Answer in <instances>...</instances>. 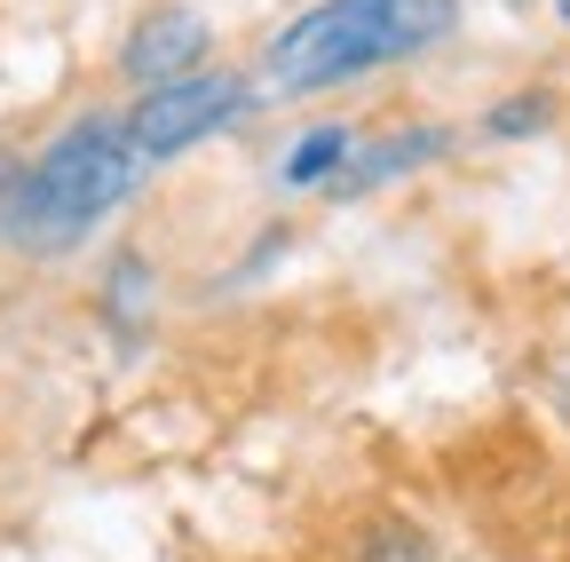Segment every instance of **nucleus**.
<instances>
[{"instance_id":"1","label":"nucleus","mask_w":570,"mask_h":562,"mask_svg":"<svg viewBox=\"0 0 570 562\" xmlns=\"http://www.w3.org/2000/svg\"><path fill=\"white\" fill-rule=\"evenodd\" d=\"M135 175H142V159L127 144V119L119 111H80L32 167H17L9 190H0V246L71 254L135 190Z\"/></svg>"},{"instance_id":"2","label":"nucleus","mask_w":570,"mask_h":562,"mask_svg":"<svg viewBox=\"0 0 570 562\" xmlns=\"http://www.w3.org/2000/svg\"><path fill=\"white\" fill-rule=\"evenodd\" d=\"M452 17H460V0H317L262 56L269 96H317V88L356 80V72L404 63L420 48H436L452 32Z\"/></svg>"},{"instance_id":"3","label":"nucleus","mask_w":570,"mask_h":562,"mask_svg":"<svg viewBox=\"0 0 570 562\" xmlns=\"http://www.w3.org/2000/svg\"><path fill=\"white\" fill-rule=\"evenodd\" d=\"M254 96H262V88H254L246 72H183V80H167V88H142V103L119 111V119H127L135 159L159 167V159H183L190 144H206V135L238 127V119L254 111Z\"/></svg>"},{"instance_id":"4","label":"nucleus","mask_w":570,"mask_h":562,"mask_svg":"<svg viewBox=\"0 0 570 562\" xmlns=\"http://www.w3.org/2000/svg\"><path fill=\"white\" fill-rule=\"evenodd\" d=\"M206 24L190 17V9H151L135 32H127V48H119V72L135 80V88H167V80H183V72H198V56H206Z\"/></svg>"},{"instance_id":"5","label":"nucleus","mask_w":570,"mask_h":562,"mask_svg":"<svg viewBox=\"0 0 570 562\" xmlns=\"http://www.w3.org/2000/svg\"><path fill=\"white\" fill-rule=\"evenodd\" d=\"M452 144H460L452 127H404V135H381V144H356L348 167L325 183V198H365V190H381V183H396V175H412L428 159H444Z\"/></svg>"},{"instance_id":"6","label":"nucleus","mask_w":570,"mask_h":562,"mask_svg":"<svg viewBox=\"0 0 570 562\" xmlns=\"http://www.w3.org/2000/svg\"><path fill=\"white\" fill-rule=\"evenodd\" d=\"M151 294H159V269L142 254H111L104 286H96V309H104V325L119 341H142V325H151Z\"/></svg>"},{"instance_id":"7","label":"nucleus","mask_w":570,"mask_h":562,"mask_svg":"<svg viewBox=\"0 0 570 562\" xmlns=\"http://www.w3.org/2000/svg\"><path fill=\"white\" fill-rule=\"evenodd\" d=\"M348 151H356V127H341V119H325V127H309L294 151L277 159V183L285 190H325L341 167H348Z\"/></svg>"},{"instance_id":"8","label":"nucleus","mask_w":570,"mask_h":562,"mask_svg":"<svg viewBox=\"0 0 570 562\" xmlns=\"http://www.w3.org/2000/svg\"><path fill=\"white\" fill-rule=\"evenodd\" d=\"M547 119H554V103H547V96H508V103H491V111H483V135L515 144V135H539Z\"/></svg>"},{"instance_id":"9","label":"nucleus","mask_w":570,"mask_h":562,"mask_svg":"<svg viewBox=\"0 0 570 562\" xmlns=\"http://www.w3.org/2000/svg\"><path fill=\"white\" fill-rule=\"evenodd\" d=\"M373 562H428V539H420L412 523H389V531H381V554H373Z\"/></svg>"},{"instance_id":"10","label":"nucleus","mask_w":570,"mask_h":562,"mask_svg":"<svg viewBox=\"0 0 570 562\" xmlns=\"http://www.w3.org/2000/svg\"><path fill=\"white\" fill-rule=\"evenodd\" d=\"M9 183H17V159H9V151H0V190H9Z\"/></svg>"},{"instance_id":"11","label":"nucleus","mask_w":570,"mask_h":562,"mask_svg":"<svg viewBox=\"0 0 570 562\" xmlns=\"http://www.w3.org/2000/svg\"><path fill=\"white\" fill-rule=\"evenodd\" d=\"M554 9H562V24H570V0H554Z\"/></svg>"},{"instance_id":"12","label":"nucleus","mask_w":570,"mask_h":562,"mask_svg":"<svg viewBox=\"0 0 570 562\" xmlns=\"http://www.w3.org/2000/svg\"><path fill=\"white\" fill-rule=\"evenodd\" d=\"M508 9H531V0H508Z\"/></svg>"}]
</instances>
